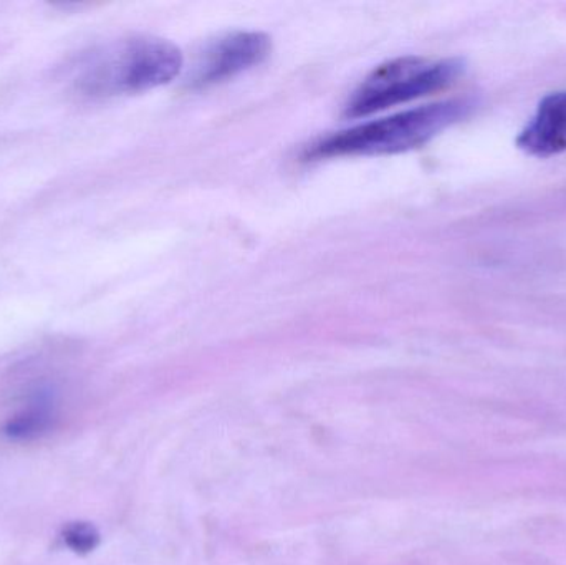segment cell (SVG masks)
<instances>
[{"label":"cell","instance_id":"6da1fadb","mask_svg":"<svg viewBox=\"0 0 566 565\" xmlns=\"http://www.w3.org/2000/svg\"><path fill=\"white\" fill-rule=\"evenodd\" d=\"M185 66L181 50L156 36H128L83 52L70 65L73 90L102 100L148 92L172 82Z\"/></svg>","mask_w":566,"mask_h":565},{"label":"cell","instance_id":"7a4b0ae2","mask_svg":"<svg viewBox=\"0 0 566 565\" xmlns=\"http://www.w3.org/2000/svg\"><path fill=\"white\" fill-rule=\"evenodd\" d=\"M472 98L446 100L416 106L386 118L359 123L352 128L325 136L308 146L306 159L342 158V156L396 155L431 142L444 129L471 115Z\"/></svg>","mask_w":566,"mask_h":565},{"label":"cell","instance_id":"3957f363","mask_svg":"<svg viewBox=\"0 0 566 565\" xmlns=\"http://www.w3.org/2000/svg\"><path fill=\"white\" fill-rule=\"evenodd\" d=\"M461 59L399 56L376 66L346 103L348 118L375 115L451 86L464 73Z\"/></svg>","mask_w":566,"mask_h":565},{"label":"cell","instance_id":"277c9868","mask_svg":"<svg viewBox=\"0 0 566 565\" xmlns=\"http://www.w3.org/2000/svg\"><path fill=\"white\" fill-rule=\"evenodd\" d=\"M271 53V39L262 32H234L216 40L192 70L195 88L216 85L258 66Z\"/></svg>","mask_w":566,"mask_h":565},{"label":"cell","instance_id":"5b68a950","mask_svg":"<svg viewBox=\"0 0 566 565\" xmlns=\"http://www.w3.org/2000/svg\"><path fill=\"white\" fill-rule=\"evenodd\" d=\"M517 146L535 158L566 151V90L545 96L517 138Z\"/></svg>","mask_w":566,"mask_h":565},{"label":"cell","instance_id":"8992f818","mask_svg":"<svg viewBox=\"0 0 566 565\" xmlns=\"http://www.w3.org/2000/svg\"><path fill=\"white\" fill-rule=\"evenodd\" d=\"M53 420L52 405L45 398H39L35 404L29 405L25 410L10 418L6 433L15 440H29L39 437L49 430Z\"/></svg>","mask_w":566,"mask_h":565},{"label":"cell","instance_id":"52a82bcc","mask_svg":"<svg viewBox=\"0 0 566 565\" xmlns=\"http://www.w3.org/2000/svg\"><path fill=\"white\" fill-rule=\"evenodd\" d=\"M62 540L76 554H88L98 546L99 534L90 523H70L63 527Z\"/></svg>","mask_w":566,"mask_h":565}]
</instances>
